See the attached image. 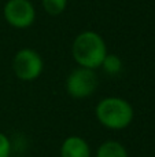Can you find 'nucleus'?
<instances>
[{
    "mask_svg": "<svg viewBox=\"0 0 155 157\" xmlns=\"http://www.w3.org/2000/svg\"><path fill=\"white\" fill-rule=\"evenodd\" d=\"M67 4L69 0H41V6H43L44 11L52 17L63 14L67 8Z\"/></svg>",
    "mask_w": 155,
    "mask_h": 157,
    "instance_id": "obj_9",
    "label": "nucleus"
},
{
    "mask_svg": "<svg viewBox=\"0 0 155 157\" xmlns=\"http://www.w3.org/2000/svg\"><path fill=\"white\" fill-rule=\"evenodd\" d=\"M13 153V142L4 132H0V157H10Z\"/></svg>",
    "mask_w": 155,
    "mask_h": 157,
    "instance_id": "obj_10",
    "label": "nucleus"
},
{
    "mask_svg": "<svg viewBox=\"0 0 155 157\" xmlns=\"http://www.w3.org/2000/svg\"><path fill=\"white\" fill-rule=\"evenodd\" d=\"M11 68L21 81H34L44 72V61L36 50L25 47L15 52Z\"/></svg>",
    "mask_w": 155,
    "mask_h": 157,
    "instance_id": "obj_3",
    "label": "nucleus"
},
{
    "mask_svg": "<svg viewBox=\"0 0 155 157\" xmlns=\"http://www.w3.org/2000/svg\"><path fill=\"white\" fill-rule=\"evenodd\" d=\"M95 117L107 130L122 131L132 124L135 109L129 101L121 97H104L95 106Z\"/></svg>",
    "mask_w": 155,
    "mask_h": 157,
    "instance_id": "obj_2",
    "label": "nucleus"
},
{
    "mask_svg": "<svg viewBox=\"0 0 155 157\" xmlns=\"http://www.w3.org/2000/svg\"><path fill=\"white\" fill-rule=\"evenodd\" d=\"M100 68L103 69V72L106 75H109V76H117V75H120L121 72H122L124 62L120 55L107 52V55L104 57Z\"/></svg>",
    "mask_w": 155,
    "mask_h": 157,
    "instance_id": "obj_8",
    "label": "nucleus"
},
{
    "mask_svg": "<svg viewBox=\"0 0 155 157\" xmlns=\"http://www.w3.org/2000/svg\"><path fill=\"white\" fill-rule=\"evenodd\" d=\"M60 157H91V146L87 139L78 135H70L62 142Z\"/></svg>",
    "mask_w": 155,
    "mask_h": 157,
    "instance_id": "obj_6",
    "label": "nucleus"
},
{
    "mask_svg": "<svg viewBox=\"0 0 155 157\" xmlns=\"http://www.w3.org/2000/svg\"><path fill=\"white\" fill-rule=\"evenodd\" d=\"M95 157H129L126 147L118 141H104L96 149Z\"/></svg>",
    "mask_w": 155,
    "mask_h": 157,
    "instance_id": "obj_7",
    "label": "nucleus"
},
{
    "mask_svg": "<svg viewBox=\"0 0 155 157\" xmlns=\"http://www.w3.org/2000/svg\"><path fill=\"white\" fill-rule=\"evenodd\" d=\"M99 84L96 71L77 66L66 77V92L74 99H85L95 94Z\"/></svg>",
    "mask_w": 155,
    "mask_h": 157,
    "instance_id": "obj_4",
    "label": "nucleus"
},
{
    "mask_svg": "<svg viewBox=\"0 0 155 157\" xmlns=\"http://www.w3.org/2000/svg\"><path fill=\"white\" fill-rule=\"evenodd\" d=\"M36 8L30 0H7L3 7V18L15 29H27L36 21Z\"/></svg>",
    "mask_w": 155,
    "mask_h": 157,
    "instance_id": "obj_5",
    "label": "nucleus"
},
{
    "mask_svg": "<svg viewBox=\"0 0 155 157\" xmlns=\"http://www.w3.org/2000/svg\"><path fill=\"white\" fill-rule=\"evenodd\" d=\"M107 44L100 33L95 30H82L71 43V55L78 66L99 69L107 55Z\"/></svg>",
    "mask_w": 155,
    "mask_h": 157,
    "instance_id": "obj_1",
    "label": "nucleus"
}]
</instances>
